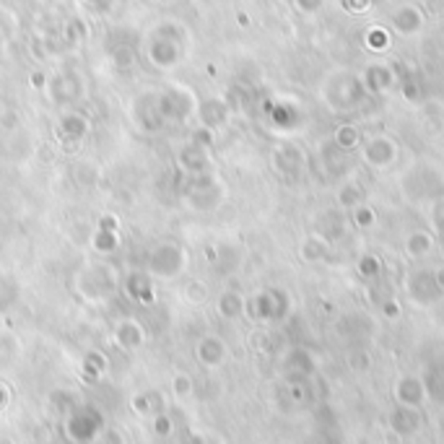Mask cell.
<instances>
[{
    "label": "cell",
    "instance_id": "5b68a950",
    "mask_svg": "<svg viewBox=\"0 0 444 444\" xmlns=\"http://www.w3.org/2000/svg\"><path fill=\"white\" fill-rule=\"evenodd\" d=\"M159 434H169V418L159 416Z\"/></svg>",
    "mask_w": 444,
    "mask_h": 444
},
{
    "label": "cell",
    "instance_id": "8992f818",
    "mask_svg": "<svg viewBox=\"0 0 444 444\" xmlns=\"http://www.w3.org/2000/svg\"><path fill=\"white\" fill-rule=\"evenodd\" d=\"M88 6H94V8H99V6H104V3H107V0H86Z\"/></svg>",
    "mask_w": 444,
    "mask_h": 444
},
{
    "label": "cell",
    "instance_id": "6da1fadb",
    "mask_svg": "<svg viewBox=\"0 0 444 444\" xmlns=\"http://www.w3.org/2000/svg\"><path fill=\"white\" fill-rule=\"evenodd\" d=\"M182 57V47H180V32L174 23H164L159 32L151 34L148 42V60L156 68H174Z\"/></svg>",
    "mask_w": 444,
    "mask_h": 444
},
{
    "label": "cell",
    "instance_id": "3957f363",
    "mask_svg": "<svg viewBox=\"0 0 444 444\" xmlns=\"http://www.w3.org/2000/svg\"><path fill=\"white\" fill-rule=\"evenodd\" d=\"M60 133L78 138V135L86 133V122H84V117H78V115H68V117L60 122Z\"/></svg>",
    "mask_w": 444,
    "mask_h": 444
},
{
    "label": "cell",
    "instance_id": "7a4b0ae2",
    "mask_svg": "<svg viewBox=\"0 0 444 444\" xmlns=\"http://www.w3.org/2000/svg\"><path fill=\"white\" fill-rule=\"evenodd\" d=\"M151 273L162 276V278H172L182 271V249L177 247L174 242H164L151 252V260H148Z\"/></svg>",
    "mask_w": 444,
    "mask_h": 444
},
{
    "label": "cell",
    "instance_id": "277c9868",
    "mask_svg": "<svg viewBox=\"0 0 444 444\" xmlns=\"http://www.w3.org/2000/svg\"><path fill=\"white\" fill-rule=\"evenodd\" d=\"M177 392H180V395L190 392V379H187V377H177Z\"/></svg>",
    "mask_w": 444,
    "mask_h": 444
}]
</instances>
